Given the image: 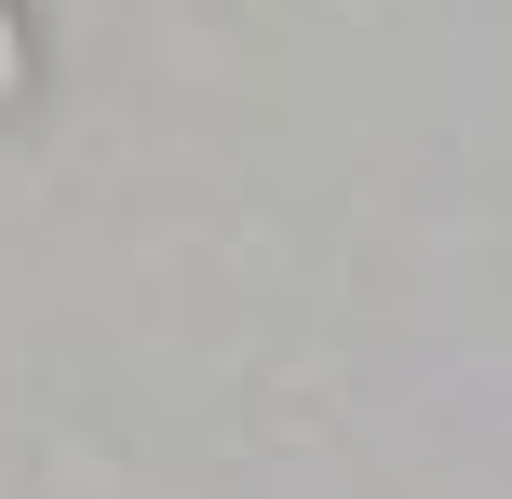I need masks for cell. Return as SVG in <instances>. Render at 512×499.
<instances>
[{"instance_id": "6da1fadb", "label": "cell", "mask_w": 512, "mask_h": 499, "mask_svg": "<svg viewBox=\"0 0 512 499\" xmlns=\"http://www.w3.org/2000/svg\"><path fill=\"white\" fill-rule=\"evenodd\" d=\"M14 95H27V14L0 0V108H14Z\"/></svg>"}]
</instances>
